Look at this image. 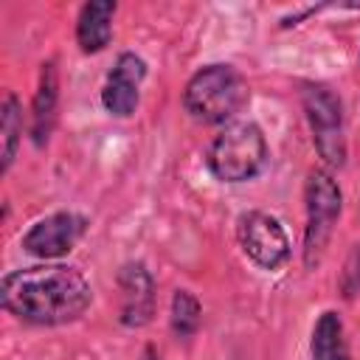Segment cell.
<instances>
[{
    "instance_id": "cell-11",
    "label": "cell",
    "mask_w": 360,
    "mask_h": 360,
    "mask_svg": "<svg viewBox=\"0 0 360 360\" xmlns=\"http://www.w3.org/2000/svg\"><path fill=\"white\" fill-rule=\"evenodd\" d=\"M312 360H349V349L343 340V323L335 312L321 315L312 332Z\"/></svg>"
},
{
    "instance_id": "cell-2",
    "label": "cell",
    "mask_w": 360,
    "mask_h": 360,
    "mask_svg": "<svg viewBox=\"0 0 360 360\" xmlns=\"http://www.w3.org/2000/svg\"><path fill=\"white\" fill-rule=\"evenodd\" d=\"M248 98L245 79L228 65L202 68L186 87V110L197 121H225L231 118Z\"/></svg>"
},
{
    "instance_id": "cell-9",
    "label": "cell",
    "mask_w": 360,
    "mask_h": 360,
    "mask_svg": "<svg viewBox=\"0 0 360 360\" xmlns=\"http://www.w3.org/2000/svg\"><path fill=\"white\" fill-rule=\"evenodd\" d=\"M121 321L127 326H143L152 318V278L141 264H127L121 270Z\"/></svg>"
},
{
    "instance_id": "cell-1",
    "label": "cell",
    "mask_w": 360,
    "mask_h": 360,
    "mask_svg": "<svg viewBox=\"0 0 360 360\" xmlns=\"http://www.w3.org/2000/svg\"><path fill=\"white\" fill-rule=\"evenodd\" d=\"M3 307L31 323H65L90 304V287L73 267H25L3 278Z\"/></svg>"
},
{
    "instance_id": "cell-6",
    "label": "cell",
    "mask_w": 360,
    "mask_h": 360,
    "mask_svg": "<svg viewBox=\"0 0 360 360\" xmlns=\"http://www.w3.org/2000/svg\"><path fill=\"white\" fill-rule=\"evenodd\" d=\"M239 242H242V250L259 267H267V270L284 264L287 256H290V242H287L284 228L278 225L276 217L262 214V211H253V214L242 217V222H239Z\"/></svg>"
},
{
    "instance_id": "cell-8",
    "label": "cell",
    "mask_w": 360,
    "mask_h": 360,
    "mask_svg": "<svg viewBox=\"0 0 360 360\" xmlns=\"http://www.w3.org/2000/svg\"><path fill=\"white\" fill-rule=\"evenodd\" d=\"M143 76H146V65L135 53H121L101 93L104 107L112 115H129L138 104V87Z\"/></svg>"
},
{
    "instance_id": "cell-10",
    "label": "cell",
    "mask_w": 360,
    "mask_h": 360,
    "mask_svg": "<svg viewBox=\"0 0 360 360\" xmlns=\"http://www.w3.org/2000/svg\"><path fill=\"white\" fill-rule=\"evenodd\" d=\"M112 11H115V3H110V0H96V3H87L82 8L79 28H76V37H79L82 51L93 53V51H101L110 42V20H112Z\"/></svg>"
},
{
    "instance_id": "cell-14",
    "label": "cell",
    "mask_w": 360,
    "mask_h": 360,
    "mask_svg": "<svg viewBox=\"0 0 360 360\" xmlns=\"http://www.w3.org/2000/svg\"><path fill=\"white\" fill-rule=\"evenodd\" d=\"M197 323H200V304L191 292L180 290L172 301V326L180 338H188V335H194Z\"/></svg>"
},
{
    "instance_id": "cell-7",
    "label": "cell",
    "mask_w": 360,
    "mask_h": 360,
    "mask_svg": "<svg viewBox=\"0 0 360 360\" xmlns=\"http://www.w3.org/2000/svg\"><path fill=\"white\" fill-rule=\"evenodd\" d=\"M84 222L73 214H53L42 222H37L25 239H22V248L34 256H42V259H56L62 253H68L73 248V242L79 239Z\"/></svg>"
},
{
    "instance_id": "cell-4",
    "label": "cell",
    "mask_w": 360,
    "mask_h": 360,
    "mask_svg": "<svg viewBox=\"0 0 360 360\" xmlns=\"http://www.w3.org/2000/svg\"><path fill=\"white\" fill-rule=\"evenodd\" d=\"M304 110H307V118H309L321 158H326L332 166H340L346 158L340 98L323 84H309L304 90Z\"/></svg>"
},
{
    "instance_id": "cell-13",
    "label": "cell",
    "mask_w": 360,
    "mask_h": 360,
    "mask_svg": "<svg viewBox=\"0 0 360 360\" xmlns=\"http://www.w3.org/2000/svg\"><path fill=\"white\" fill-rule=\"evenodd\" d=\"M0 132H3V169H8V163L14 160V149L22 132V115H20V104L11 93H6L3 98V112H0Z\"/></svg>"
},
{
    "instance_id": "cell-3",
    "label": "cell",
    "mask_w": 360,
    "mask_h": 360,
    "mask_svg": "<svg viewBox=\"0 0 360 360\" xmlns=\"http://www.w3.org/2000/svg\"><path fill=\"white\" fill-rule=\"evenodd\" d=\"M264 158H267V146L262 129L250 121H236L217 135L208 152V166L219 180L242 183L262 169Z\"/></svg>"
},
{
    "instance_id": "cell-12",
    "label": "cell",
    "mask_w": 360,
    "mask_h": 360,
    "mask_svg": "<svg viewBox=\"0 0 360 360\" xmlns=\"http://www.w3.org/2000/svg\"><path fill=\"white\" fill-rule=\"evenodd\" d=\"M53 101H56V70H53V62H48V65H42V84H39L37 104H34V138H37V143H42V138L51 129Z\"/></svg>"
},
{
    "instance_id": "cell-5",
    "label": "cell",
    "mask_w": 360,
    "mask_h": 360,
    "mask_svg": "<svg viewBox=\"0 0 360 360\" xmlns=\"http://www.w3.org/2000/svg\"><path fill=\"white\" fill-rule=\"evenodd\" d=\"M307 211H309V225H307V262L312 264L315 253L326 245L332 225L340 214V191L335 180L326 172H309L307 180Z\"/></svg>"
}]
</instances>
